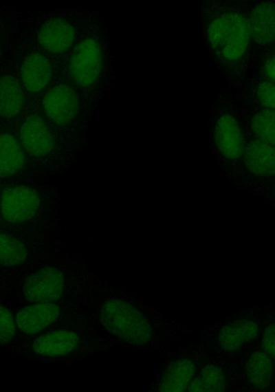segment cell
<instances>
[{
  "label": "cell",
  "instance_id": "52a82bcc",
  "mask_svg": "<svg viewBox=\"0 0 275 392\" xmlns=\"http://www.w3.org/2000/svg\"><path fill=\"white\" fill-rule=\"evenodd\" d=\"M20 138L23 148L37 157L49 154L54 146V136L50 129L35 115L28 117L22 124Z\"/></svg>",
  "mask_w": 275,
  "mask_h": 392
},
{
  "label": "cell",
  "instance_id": "7c38bea8",
  "mask_svg": "<svg viewBox=\"0 0 275 392\" xmlns=\"http://www.w3.org/2000/svg\"><path fill=\"white\" fill-rule=\"evenodd\" d=\"M21 76L23 85L29 91L38 92L46 87L51 79L50 63L41 54H30L21 65Z\"/></svg>",
  "mask_w": 275,
  "mask_h": 392
},
{
  "label": "cell",
  "instance_id": "5bb4252c",
  "mask_svg": "<svg viewBox=\"0 0 275 392\" xmlns=\"http://www.w3.org/2000/svg\"><path fill=\"white\" fill-rule=\"evenodd\" d=\"M258 326L252 320H236L229 323L221 330L219 340L226 351H237L243 344L254 339Z\"/></svg>",
  "mask_w": 275,
  "mask_h": 392
},
{
  "label": "cell",
  "instance_id": "9c48e42d",
  "mask_svg": "<svg viewBox=\"0 0 275 392\" xmlns=\"http://www.w3.org/2000/svg\"><path fill=\"white\" fill-rule=\"evenodd\" d=\"M214 139L220 152L226 158L235 160L243 152V139L236 120L230 114H223L214 127Z\"/></svg>",
  "mask_w": 275,
  "mask_h": 392
},
{
  "label": "cell",
  "instance_id": "d4e9b609",
  "mask_svg": "<svg viewBox=\"0 0 275 392\" xmlns=\"http://www.w3.org/2000/svg\"><path fill=\"white\" fill-rule=\"evenodd\" d=\"M274 325L271 323L265 329L263 344L265 351L272 358L274 356Z\"/></svg>",
  "mask_w": 275,
  "mask_h": 392
},
{
  "label": "cell",
  "instance_id": "2e32d148",
  "mask_svg": "<svg viewBox=\"0 0 275 392\" xmlns=\"http://www.w3.org/2000/svg\"><path fill=\"white\" fill-rule=\"evenodd\" d=\"M195 371L193 362L182 358L173 362L162 378L159 390L164 392H181L186 390Z\"/></svg>",
  "mask_w": 275,
  "mask_h": 392
},
{
  "label": "cell",
  "instance_id": "8992f818",
  "mask_svg": "<svg viewBox=\"0 0 275 392\" xmlns=\"http://www.w3.org/2000/svg\"><path fill=\"white\" fill-rule=\"evenodd\" d=\"M43 106L45 113L52 121L58 124H65L76 116L78 100L71 88L58 85L46 94Z\"/></svg>",
  "mask_w": 275,
  "mask_h": 392
},
{
  "label": "cell",
  "instance_id": "30bf717a",
  "mask_svg": "<svg viewBox=\"0 0 275 392\" xmlns=\"http://www.w3.org/2000/svg\"><path fill=\"white\" fill-rule=\"evenodd\" d=\"M73 26L61 18H53L47 21L38 32V41L46 50L52 53L67 51L74 39Z\"/></svg>",
  "mask_w": 275,
  "mask_h": 392
},
{
  "label": "cell",
  "instance_id": "8fae6325",
  "mask_svg": "<svg viewBox=\"0 0 275 392\" xmlns=\"http://www.w3.org/2000/svg\"><path fill=\"white\" fill-rule=\"evenodd\" d=\"M78 335L72 331L59 329L38 337L33 343L34 351L41 356L54 357L67 354L76 349Z\"/></svg>",
  "mask_w": 275,
  "mask_h": 392
},
{
  "label": "cell",
  "instance_id": "4fadbf2b",
  "mask_svg": "<svg viewBox=\"0 0 275 392\" xmlns=\"http://www.w3.org/2000/svg\"><path fill=\"white\" fill-rule=\"evenodd\" d=\"M275 11L272 2H263L253 10L248 21L251 36L258 43L270 45L275 34Z\"/></svg>",
  "mask_w": 275,
  "mask_h": 392
},
{
  "label": "cell",
  "instance_id": "6da1fadb",
  "mask_svg": "<svg viewBox=\"0 0 275 392\" xmlns=\"http://www.w3.org/2000/svg\"><path fill=\"white\" fill-rule=\"evenodd\" d=\"M207 36L214 53L227 61L241 58L251 37L248 20L236 12H226L209 23Z\"/></svg>",
  "mask_w": 275,
  "mask_h": 392
},
{
  "label": "cell",
  "instance_id": "ffe728a7",
  "mask_svg": "<svg viewBox=\"0 0 275 392\" xmlns=\"http://www.w3.org/2000/svg\"><path fill=\"white\" fill-rule=\"evenodd\" d=\"M28 258V250L19 239L0 232V264L16 266L22 264Z\"/></svg>",
  "mask_w": 275,
  "mask_h": 392
},
{
  "label": "cell",
  "instance_id": "ac0fdd59",
  "mask_svg": "<svg viewBox=\"0 0 275 392\" xmlns=\"http://www.w3.org/2000/svg\"><path fill=\"white\" fill-rule=\"evenodd\" d=\"M24 102L23 90L12 77H0V116L10 118L16 116Z\"/></svg>",
  "mask_w": 275,
  "mask_h": 392
},
{
  "label": "cell",
  "instance_id": "484cf974",
  "mask_svg": "<svg viewBox=\"0 0 275 392\" xmlns=\"http://www.w3.org/2000/svg\"><path fill=\"white\" fill-rule=\"evenodd\" d=\"M263 72L267 80L274 83L275 72H274V55L268 57L264 62Z\"/></svg>",
  "mask_w": 275,
  "mask_h": 392
},
{
  "label": "cell",
  "instance_id": "7a4b0ae2",
  "mask_svg": "<svg viewBox=\"0 0 275 392\" xmlns=\"http://www.w3.org/2000/svg\"><path fill=\"white\" fill-rule=\"evenodd\" d=\"M104 327L118 338L133 344H144L152 337V328L132 305L119 299L104 303L100 309Z\"/></svg>",
  "mask_w": 275,
  "mask_h": 392
},
{
  "label": "cell",
  "instance_id": "603a6c76",
  "mask_svg": "<svg viewBox=\"0 0 275 392\" xmlns=\"http://www.w3.org/2000/svg\"><path fill=\"white\" fill-rule=\"evenodd\" d=\"M16 323L11 312L0 306V343L9 342L14 336Z\"/></svg>",
  "mask_w": 275,
  "mask_h": 392
},
{
  "label": "cell",
  "instance_id": "cb8c5ba5",
  "mask_svg": "<svg viewBox=\"0 0 275 392\" xmlns=\"http://www.w3.org/2000/svg\"><path fill=\"white\" fill-rule=\"evenodd\" d=\"M257 96L265 109L274 110L275 89L274 83L265 80L261 83L257 88Z\"/></svg>",
  "mask_w": 275,
  "mask_h": 392
},
{
  "label": "cell",
  "instance_id": "ba28073f",
  "mask_svg": "<svg viewBox=\"0 0 275 392\" xmlns=\"http://www.w3.org/2000/svg\"><path fill=\"white\" fill-rule=\"evenodd\" d=\"M60 313L55 303H36L17 313L16 326L25 334H34L54 323Z\"/></svg>",
  "mask_w": 275,
  "mask_h": 392
},
{
  "label": "cell",
  "instance_id": "7402d4cb",
  "mask_svg": "<svg viewBox=\"0 0 275 392\" xmlns=\"http://www.w3.org/2000/svg\"><path fill=\"white\" fill-rule=\"evenodd\" d=\"M252 128L258 140L274 146V110L265 109L255 114Z\"/></svg>",
  "mask_w": 275,
  "mask_h": 392
},
{
  "label": "cell",
  "instance_id": "e0dca14e",
  "mask_svg": "<svg viewBox=\"0 0 275 392\" xmlns=\"http://www.w3.org/2000/svg\"><path fill=\"white\" fill-rule=\"evenodd\" d=\"M24 162V153L17 140L8 133L0 135V177L16 174Z\"/></svg>",
  "mask_w": 275,
  "mask_h": 392
},
{
  "label": "cell",
  "instance_id": "9a60e30c",
  "mask_svg": "<svg viewBox=\"0 0 275 392\" xmlns=\"http://www.w3.org/2000/svg\"><path fill=\"white\" fill-rule=\"evenodd\" d=\"M245 161L248 168L255 174L272 176L274 173L275 151L274 146L256 140L247 146Z\"/></svg>",
  "mask_w": 275,
  "mask_h": 392
},
{
  "label": "cell",
  "instance_id": "d6986e66",
  "mask_svg": "<svg viewBox=\"0 0 275 392\" xmlns=\"http://www.w3.org/2000/svg\"><path fill=\"white\" fill-rule=\"evenodd\" d=\"M274 364L270 357L261 351L254 352L247 364V374L250 382L256 388L263 389L272 380Z\"/></svg>",
  "mask_w": 275,
  "mask_h": 392
},
{
  "label": "cell",
  "instance_id": "44dd1931",
  "mask_svg": "<svg viewBox=\"0 0 275 392\" xmlns=\"http://www.w3.org/2000/svg\"><path fill=\"white\" fill-rule=\"evenodd\" d=\"M225 388V379L221 370L216 365L203 368L188 386L189 391H222Z\"/></svg>",
  "mask_w": 275,
  "mask_h": 392
},
{
  "label": "cell",
  "instance_id": "5b68a950",
  "mask_svg": "<svg viewBox=\"0 0 275 392\" xmlns=\"http://www.w3.org/2000/svg\"><path fill=\"white\" fill-rule=\"evenodd\" d=\"M64 279L57 269L47 267L30 274L25 280L23 294L33 303H55L63 292Z\"/></svg>",
  "mask_w": 275,
  "mask_h": 392
},
{
  "label": "cell",
  "instance_id": "277c9868",
  "mask_svg": "<svg viewBox=\"0 0 275 392\" xmlns=\"http://www.w3.org/2000/svg\"><path fill=\"white\" fill-rule=\"evenodd\" d=\"M40 205L38 195L32 188L17 186L7 188L1 197V212L8 221L22 223L31 219Z\"/></svg>",
  "mask_w": 275,
  "mask_h": 392
},
{
  "label": "cell",
  "instance_id": "3957f363",
  "mask_svg": "<svg viewBox=\"0 0 275 392\" xmlns=\"http://www.w3.org/2000/svg\"><path fill=\"white\" fill-rule=\"evenodd\" d=\"M102 65V51L99 43L86 39L74 49L69 62V72L79 85L88 87L98 78Z\"/></svg>",
  "mask_w": 275,
  "mask_h": 392
}]
</instances>
